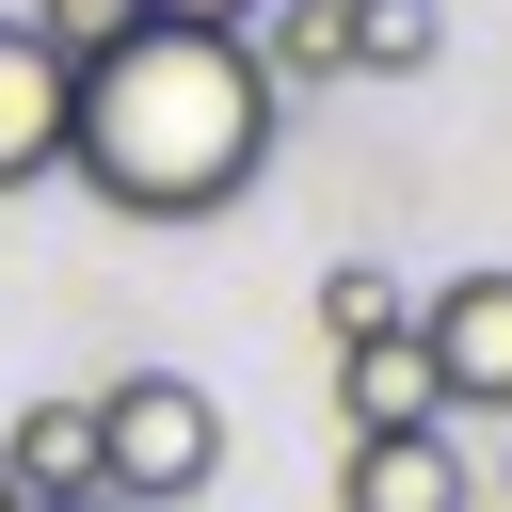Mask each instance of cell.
I'll return each instance as SVG.
<instances>
[{
    "instance_id": "cell-7",
    "label": "cell",
    "mask_w": 512,
    "mask_h": 512,
    "mask_svg": "<svg viewBox=\"0 0 512 512\" xmlns=\"http://www.w3.org/2000/svg\"><path fill=\"white\" fill-rule=\"evenodd\" d=\"M336 416H352V432H448V416H432V368H416V320L336 352Z\"/></svg>"
},
{
    "instance_id": "cell-8",
    "label": "cell",
    "mask_w": 512,
    "mask_h": 512,
    "mask_svg": "<svg viewBox=\"0 0 512 512\" xmlns=\"http://www.w3.org/2000/svg\"><path fill=\"white\" fill-rule=\"evenodd\" d=\"M432 48H448L432 0H336V64H352V80H416Z\"/></svg>"
},
{
    "instance_id": "cell-12",
    "label": "cell",
    "mask_w": 512,
    "mask_h": 512,
    "mask_svg": "<svg viewBox=\"0 0 512 512\" xmlns=\"http://www.w3.org/2000/svg\"><path fill=\"white\" fill-rule=\"evenodd\" d=\"M496 512H512V448H496Z\"/></svg>"
},
{
    "instance_id": "cell-9",
    "label": "cell",
    "mask_w": 512,
    "mask_h": 512,
    "mask_svg": "<svg viewBox=\"0 0 512 512\" xmlns=\"http://www.w3.org/2000/svg\"><path fill=\"white\" fill-rule=\"evenodd\" d=\"M16 32H32L48 64H96V48H112V32H144V16H128V0H32Z\"/></svg>"
},
{
    "instance_id": "cell-1",
    "label": "cell",
    "mask_w": 512,
    "mask_h": 512,
    "mask_svg": "<svg viewBox=\"0 0 512 512\" xmlns=\"http://www.w3.org/2000/svg\"><path fill=\"white\" fill-rule=\"evenodd\" d=\"M272 160V80L240 64V32H112L96 64H64V176L112 224H208L240 208Z\"/></svg>"
},
{
    "instance_id": "cell-2",
    "label": "cell",
    "mask_w": 512,
    "mask_h": 512,
    "mask_svg": "<svg viewBox=\"0 0 512 512\" xmlns=\"http://www.w3.org/2000/svg\"><path fill=\"white\" fill-rule=\"evenodd\" d=\"M224 480V400L176 384V368H128L96 384V512H192Z\"/></svg>"
},
{
    "instance_id": "cell-11",
    "label": "cell",
    "mask_w": 512,
    "mask_h": 512,
    "mask_svg": "<svg viewBox=\"0 0 512 512\" xmlns=\"http://www.w3.org/2000/svg\"><path fill=\"white\" fill-rule=\"evenodd\" d=\"M128 16H160V32H256V0H128Z\"/></svg>"
},
{
    "instance_id": "cell-5",
    "label": "cell",
    "mask_w": 512,
    "mask_h": 512,
    "mask_svg": "<svg viewBox=\"0 0 512 512\" xmlns=\"http://www.w3.org/2000/svg\"><path fill=\"white\" fill-rule=\"evenodd\" d=\"M336 512H480V480H464V448H448V432H352Z\"/></svg>"
},
{
    "instance_id": "cell-6",
    "label": "cell",
    "mask_w": 512,
    "mask_h": 512,
    "mask_svg": "<svg viewBox=\"0 0 512 512\" xmlns=\"http://www.w3.org/2000/svg\"><path fill=\"white\" fill-rule=\"evenodd\" d=\"M64 176V64L0 16V192H48Z\"/></svg>"
},
{
    "instance_id": "cell-10",
    "label": "cell",
    "mask_w": 512,
    "mask_h": 512,
    "mask_svg": "<svg viewBox=\"0 0 512 512\" xmlns=\"http://www.w3.org/2000/svg\"><path fill=\"white\" fill-rule=\"evenodd\" d=\"M320 320H336V352H352V336H400L416 304H400V272H368V256H352V272L320 288Z\"/></svg>"
},
{
    "instance_id": "cell-13",
    "label": "cell",
    "mask_w": 512,
    "mask_h": 512,
    "mask_svg": "<svg viewBox=\"0 0 512 512\" xmlns=\"http://www.w3.org/2000/svg\"><path fill=\"white\" fill-rule=\"evenodd\" d=\"M0 512H16V496H0Z\"/></svg>"
},
{
    "instance_id": "cell-3",
    "label": "cell",
    "mask_w": 512,
    "mask_h": 512,
    "mask_svg": "<svg viewBox=\"0 0 512 512\" xmlns=\"http://www.w3.org/2000/svg\"><path fill=\"white\" fill-rule=\"evenodd\" d=\"M416 368H432V416H512V256L416 304Z\"/></svg>"
},
{
    "instance_id": "cell-4",
    "label": "cell",
    "mask_w": 512,
    "mask_h": 512,
    "mask_svg": "<svg viewBox=\"0 0 512 512\" xmlns=\"http://www.w3.org/2000/svg\"><path fill=\"white\" fill-rule=\"evenodd\" d=\"M0 496H16V512H96V384L16 400V432H0Z\"/></svg>"
}]
</instances>
